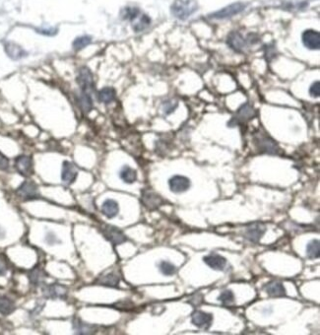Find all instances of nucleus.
Listing matches in <instances>:
<instances>
[{"instance_id": "nucleus-1", "label": "nucleus", "mask_w": 320, "mask_h": 335, "mask_svg": "<svg viewBox=\"0 0 320 335\" xmlns=\"http://www.w3.org/2000/svg\"><path fill=\"white\" fill-rule=\"evenodd\" d=\"M255 115H256V112L250 105H248V104L242 105L237 110L235 115L228 122V125L229 127H234L236 125H242L245 122L252 119Z\"/></svg>"}, {"instance_id": "nucleus-2", "label": "nucleus", "mask_w": 320, "mask_h": 335, "mask_svg": "<svg viewBox=\"0 0 320 335\" xmlns=\"http://www.w3.org/2000/svg\"><path fill=\"white\" fill-rule=\"evenodd\" d=\"M42 291H43V296L46 299L66 300L68 298L67 287L57 284V283L48 284V285L45 284L42 286Z\"/></svg>"}, {"instance_id": "nucleus-3", "label": "nucleus", "mask_w": 320, "mask_h": 335, "mask_svg": "<svg viewBox=\"0 0 320 335\" xmlns=\"http://www.w3.org/2000/svg\"><path fill=\"white\" fill-rule=\"evenodd\" d=\"M17 195L22 198L23 200H36L40 198V191L37 184L31 180L24 181L16 191Z\"/></svg>"}, {"instance_id": "nucleus-4", "label": "nucleus", "mask_w": 320, "mask_h": 335, "mask_svg": "<svg viewBox=\"0 0 320 335\" xmlns=\"http://www.w3.org/2000/svg\"><path fill=\"white\" fill-rule=\"evenodd\" d=\"M255 144L257 145L259 151L261 153H267V154H278L280 151L278 144L274 139L267 135H256L255 137Z\"/></svg>"}, {"instance_id": "nucleus-5", "label": "nucleus", "mask_w": 320, "mask_h": 335, "mask_svg": "<svg viewBox=\"0 0 320 335\" xmlns=\"http://www.w3.org/2000/svg\"><path fill=\"white\" fill-rule=\"evenodd\" d=\"M141 202L149 210H157L164 203V199L155 191L144 189L141 192Z\"/></svg>"}, {"instance_id": "nucleus-6", "label": "nucleus", "mask_w": 320, "mask_h": 335, "mask_svg": "<svg viewBox=\"0 0 320 335\" xmlns=\"http://www.w3.org/2000/svg\"><path fill=\"white\" fill-rule=\"evenodd\" d=\"M102 233L107 241L114 246L121 245L127 241V237L124 235V233L112 225H104L102 228Z\"/></svg>"}, {"instance_id": "nucleus-7", "label": "nucleus", "mask_w": 320, "mask_h": 335, "mask_svg": "<svg viewBox=\"0 0 320 335\" xmlns=\"http://www.w3.org/2000/svg\"><path fill=\"white\" fill-rule=\"evenodd\" d=\"M191 186L190 179L185 175L176 174L169 179L170 190L174 193L180 194L187 191Z\"/></svg>"}, {"instance_id": "nucleus-8", "label": "nucleus", "mask_w": 320, "mask_h": 335, "mask_svg": "<svg viewBox=\"0 0 320 335\" xmlns=\"http://www.w3.org/2000/svg\"><path fill=\"white\" fill-rule=\"evenodd\" d=\"M197 8L194 0H180L174 6V13L181 19H185L190 16Z\"/></svg>"}, {"instance_id": "nucleus-9", "label": "nucleus", "mask_w": 320, "mask_h": 335, "mask_svg": "<svg viewBox=\"0 0 320 335\" xmlns=\"http://www.w3.org/2000/svg\"><path fill=\"white\" fill-rule=\"evenodd\" d=\"M266 232V226L261 222L250 224L244 233V238L251 243H258Z\"/></svg>"}, {"instance_id": "nucleus-10", "label": "nucleus", "mask_w": 320, "mask_h": 335, "mask_svg": "<svg viewBox=\"0 0 320 335\" xmlns=\"http://www.w3.org/2000/svg\"><path fill=\"white\" fill-rule=\"evenodd\" d=\"M191 323L198 329L209 330L213 324V315L203 311H195L191 315Z\"/></svg>"}, {"instance_id": "nucleus-11", "label": "nucleus", "mask_w": 320, "mask_h": 335, "mask_svg": "<svg viewBox=\"0 0 320 335\" xmlns=\"http://www.w3.org/2000/svg\"><path fill=\"white\" fill-rule=\"evenodd\" d=\"M77 80L82 88V93L91 95L94 89V81H93V76H92L91 71L86 67L81 68L79 71Z\"/></svg>"}, {"instance_id": "nucleus-12", "label": "nucleus", "mask_w": 320, "mask_h": 335, "mask_svg": "<svg viewBox=\"0 0 320 335\" xmlns=\"http://www.w3.org/2000/svg\"><path fill=\"white\" fill-rule=\"evenodd\" d=\"M303 44L310 51H319L320 48V33L315 30H307L303 34Z\"/></svg>"}, {"instance_id": "nucleus-13", "label": "nucleus", "mask_w": 320, "mask_h": 335, "mask_svg": "<svg viewBox=\"0 0 320 335\" xmlns=\"http://www.w3.org/2000/svg\"><path fill=\"white\" fill-rule=\"evenodd\" d=\"M15 168L23 176H30L33 174V161L31 157L22 155L16 158Z\"/></svg>"}, {"instance_id": "nucleus-14", "label": "nucleus", "mask_w": 320, "mask_h": 335, "mask_svg": "<svg viewBox=\"0 0 320 335\" xmlns=\"http://www.w3.org/2000/svg\"><path fill=\"white\" fill-rule=\"evenodd\" d=\"M78 175V170L76 167L68 162V161H64L62 164V169H61V179L63 181V183L70 185L72 184Z\"/></svg>"}, {"instance_id": "nucleus-15", "label": "nucleus", "mask_w": 320, "mask_h": 335, "mask_svg": "<svg viewBox=\"0 0 320 335\" xmlns=\"http://www.w3.org/2000/svg\"><path fill=\"white\" fill-rule=\"evenodd\" d=\"M72 329L76 335H94L97 333V327L94 325L87 324L82 320L75 318L72 322Z\"/></svg>"}, {"instance_id": "nucleus-16", "label": "nucleus", "mask_w": 320, "mask_h": 335, "mask_svg": "<svg viewBox=\"0 0 320 335\" xmlns=\"http://www.w3.org/2000/svg\"><path fill=\"white\" fill-rule=\"evenodd\" d=\"M203 261L214 270L223 271L227 265V259L218 253H210L203 257Z\"/></svg>"}, {"instance_id": "nucleus-17", "label": "nucleus", "mask_w": 320, "mask_h": 335, "mask_svg": "<svg viewBox=\"0 0 320 335\" xmlns=\"http://www.w3.org/2000/svg\"><path fill=\"white\" fill-rule=\"evenodd\" d=\"M46 277V276L45 270L39 265L32 268L28 273V278L30 280V283L35 287H41L45 285Z\"/></svg>"}, {"instance_id": "nucleus-18", "label": "nucleus", "mask_w": 320, "mask_h": 335, "mask_svg": "<svg viewBox=\"0 0 320 335\" xmlns=\"http://www.w3.org/2000/svg\"><path fill=\"white\" fill-rule=\"evenodd\" d=\"M245 8V5L242 3H235V4H231L224 9H222L221 11L216 12L215 14L212 15V17L216 18V19H225V18H229L235 14H238L239 12H241L243 9Z\"/></svg>"}, {"instance_id": "nucleus-19", "label": "nucleus", "mask_w": 320, "mask_h": 335, "mask_svg": "<svg viewBox=\"0 0 320 335\" xmlns=\"http://www.w3.org/2000/svg\"><path fill=\"white\" fill-rule=\"evenodd\" d=\"M101 210H102V213L107 217V219H112L118 215L119 205L117 201H115L114 199L108 198L103 202Z\"/></svg>"}, {"instance_id": "nucleus-20", "label": "nucleus", "mask_w": 320, "mask_h": 335, "mask_svg": "<svg viewBox=\"0 0 320 335\" xmlns=\"http://www.w3.org/2000/svg\"><path fill=\"white\" fill-rule=\"evenodd\" d=\"M266 293L271 297H284L286 296V289L281 282L272 281L265 285L264 287Z\"/></svg>"}, {"instance_id": "nucleus-21", "label": "nucleus", "mask_w": 320, "mask_h": 335, "mask_svg": "<svg viewBox=\"0 0 320 335\" xmlns=\"http://www.w3.org/2000/svg\"><path fill=\"white\" fill-rule=\"evenodd\" d=\"M229 46L235 52L240 53L246 46V41L239 33H231L228 38Z\"/></svg>"}, {"instance_id": "nucleus-22", "label": "nucleus", "mask_w": 320, "mask_h": 335, "mask_svg": "<svg viewBox=\"0 0 320 335\" xmlns=\"http://www.w3.org/2000/svg\"><path fill=\"white\" fill-rule=\"evenodd\" d=\"M120 179L127 184H132L137 180V171L133 168L125 165L119 170Z\"/></svg>"}, {"instance_id": "nucleus-23", "label": "nucleus", "mask_w": 320, "mask_h": 335, "mask_svg": "<svg viewBox=\"0 0 320 335\" xmlns=\"http://www.w3.org/2000/svg\"><path fill=\"white\" fill-rule=\"evenodd\" d=\"M119 282H120L119 276L116 273H114V272H109V273H107L106 275L100 276L98 278V280H97L96 283L98 285L115 288V287H118Z\"/></svg>"}, {"instance_id": "nucleus-24", "label": "nucleus", "mask_w": 320, "mask_h": 335, "mask_svg": "<svg viewBox=\"0 0 320 335\" xmlns=\"http://www.w3.org/2000/svg\"><path fill=\"white\" fill-rule=\"evenodd\" d=\"M16 307L14 302L7 296H0V314L8 316L15 311Z\"/></svg>"}, {"instance_id": "nucleus-25", "label": "nucleus", "mask_w": 320, "mask_h": 335, "mask_svg": "<svg viewBox=\"0 0 320 335\" xmlns=\"http://www.w3.org/2000/svg\"><path fill=\"white\" fill-rule=\"evenodd\" d=\"M78 105L84 112H90L93 108V100L91 98V95L82 93V95H80L78 98Z\"/></svg>"}, {"instance_id": "nucleus-26", "label": "nucleus", "mask_w": 320, "mask_h": 335, "mask_svg": "<svg viewBox=\"0 0 320 335\" xmlns=\"http://www.w3.org/2000/svg\"><path fill=\"white\" fill-rule=\"evenodd\" d=\"M158 267L160 272L165 276H172L177 272V267L168 260H161L158 264Z\"/></svg>"}, {"instance_id": "nucleus-27", "label": "nucleus", "mask_w": 320, "mask_h": 335, "mask_svg": "<svg viewBox=\"0 0 320 335\" xmlns=\"http://www.w3.org/2000/svg\"><path fill=\"white\" fill-rule=\"evenodd\" d=\"M98 99L101 103L109 104L115 99V91L112 88H104L98 94Z\"/></svg>"}, {"instance_id": "nucleus-28", "label": "nucleus", "mask_w": 320, "mask_h": 335, "mask_svg": "<svg viewBox=\"0 0 320 335\" xmlns=\"http://www.w3.org/2000/svg\"><path fill=\"white\" fill-rule=\"evenodd\" d=\"M320 241L313 240L307 246V256L311 259H316L320 257Z\"/></svg>"}, {"instance_id": "nucleus-29", "label": "nucleus", "mask_w": 320, "mask_h": 335, "mask_svg": "<svg viewBox=\"0 0 320 335\" xmlns=\"http://www.w3.org/2000/svg\"><path fill=\"white\" fill-rule=\"evenodd\" d=\"M6 52L8 56L14 59H19L26 55V53H24V51L21 48L12 44H8L6 46Z\"/></svg>"}, {"instance_id": "nucleus-30", "label": "nucleus", "mask_w": 320, "mask_h": 335, "mask_svg": "<svg viewBox=\"0 0 320 335\" xmlns=\"http://www.w3.org/2000/svg\"><path fill=\"white\" fill-rule=\"evenodd\" d=\"M218 301L224 305H230L234 302V294L231 290H225L219 295Z\"/></svg>"}, {"instance_id": "nucleus-31", "label": "nucleus", "mask_w": 320, "mask_h": 335, "mask_svg": "<svg viewBox=\"0 0 320 335\" xmlns=\"http://www.w3.org/2000/svg\"><path fill=\"white\" fill-rule=\"evenodd\" d=\"M90 43H91V38L90 37H86V36L85 37H80L77 40H75L73 47H74V49L76 51H81L86 46H88Z\"/></svg>"}, {"instance_id": "nucleus-32", "label": "nucleus", "mask_w": 320, "mask_h": 335, "mask_svg": "<svg viewBox=\"0 0 320 335\" xmlns=\"http://www.w3.org/2000/svg\"><path fill=\"white\" fill-rule=\"evenodd\" d=\"M45 242L48 246H54V245L61 244V241L58 239V237L53 232H46V237H45Z\"/></svg>"}, {"instance_id": "nucleus-33", "label": "nucleus", "mask_w": 320, "mask_h": 335, "mask_svg": "<svg viewBox=\"0 0 320 335\" xmlns=\"http://www.w3.org/2000/svg\"><path fill=\"white\" fill-rule=\"evenodd\" d=\"M310 95L314 98H319L320 95V81H316L312 84L310 88Z\"/></svg>"}, {"instance_id": "nucleus-34", "label": "nucleus", "mask_w": 320, "mask_h": 335, "mask_svg": "<svg viewBox=\"0 0 320 335\" xmlns=\"http://www.w3.org/2000/svg\"><path fill=\"white\" fill-rule=\"evenodd\" d=\"M8 271V264L6 259L0 255V276H4Z\"/></svg>"}, {"instance_id": "nucleus-35", "label": "nucleus", "mask_w": 320, "mask_h": 335, "mask_svg": "<svg viewBox=\"0 0 320 335\" xmlns=\"http://www.w3.org/2000/svg\"><path fill=\"white\" fill-rule=\"evenodd\" d=\"M177 107H178L177 104H174L173 102L169 101V102H167L166 105L164 106V112H165L166 114H170V113H172V112L176 110Z\"/></svg>"}, {"instance_id": "nucleus-36", "label": "nucleus", "mask_w": 320, "mask_h": 335, "mask_svg": "<svg viewBox=\"0 0 320 335\" xmlns=\"http://www.w3.org/2000/svg\"><path fill=\"white\" fill-rule=\"evenodd\" d=\"M8 168H9L8 159L2 153H0V169L6 170Z\"/></svg>"}, {"instance_id": "nucleus-37", "label": "nucleus", "mask_w": 320, "mask_h": 335, "mask_svg": "<svg viewBox=\"0 0 320 335\" xmlns=\"http://www.w3.org/2000/svg\"><path fill=\"white\" fill-rule=\"evenodd\" d=\"M44 307H45V304H44V303H43V304H37V306L35 307V309H34V310L31 312V315H32V317H36V316L40 315V314H41V312L43 311Z\"/></svg>"}, {"instance_id": "nucleus-38", "label": "nucleus", "mask_w": 320, "mask_h": 335, "mask_svg": "<svg viewBox=\"0 0 320 335\" xmlns=\"http://www.w3.org/2000/svg\"><path fill=\"white\" fill-rule=\"evenodd\" d=\"M5 236H6V232H5V230L0 226V240H3V239L5 238Z\"/></svg>"}]
</instances>
